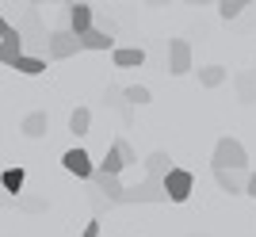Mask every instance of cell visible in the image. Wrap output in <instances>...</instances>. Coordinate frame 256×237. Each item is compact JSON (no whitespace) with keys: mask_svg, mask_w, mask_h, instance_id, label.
<instances>
[{"mask_svg":"<svg viewBox=\"0 0 256 237\" xmlns=\"http://www.w3.org/2000/svg\"><path fill=\"white\" fill-rule=\"evenodd\" d=\"M122 203H168V195H164V172H150L146 168V180L126 188Z\"/></svg>","mask_w":256,"mask_h":237,"instance_id":"6da1fadb","label":"cell"},{"mask_svg":"<svg viewBox=\"0 0 256 237\" xmlns=\"http://www.w3.org/2000/svg\"><path fill=\"white\" fill-rule=\"evenodd\" d=\"M210 164L214 168H248V153H245V146L237 138H218Z\"/></svg>","mask_w":256,"mask_h":237,"instance_id":"7a4b0ae2","label":"cell"},{"mask_svg":"<svg viewBox=\"0 0 256 237\" xmlns=\"http://www.w3.org/2000/svg\"><path fill=\"white\" fill-rule=\"evenodd\" d=\"M80 54V42H76V34L69 31V27H54L50 34H46V58H54V62H65V58Z\"/></svg>","mask_w":256,"mask_h":237,"instance_id":"3957f363","label":"cell"},{"mask_svg":"<svg viewBox=\"0 0 256 237\" xmlns=\"http://www.w3.org/2000/svg\"><path fill=\"white\" fill-rule=\"evenodd\" d=\"M195 192V176L188 168H176L172 164L168 172H164V195H168V203H188Z\"/></svg>","mask_w":256,"mask_h":237,"instance_id":"277c9868","label":"cell"},{"mask_svg":"<svg viewBox=\"0 0 256 237\" xmlns=\"http://www.w3.org/2000/svg\"><path fill=\"white\" fill-rule=\"evenodd\" d=\"M168 73L172 76L192 73V42L188 38H172L168 42Z\"/></svg>","mask_w":256,"mask_h":237,"instance_id":"5b68a950","label":"cell"},{"mask_svg":"<svg viewBox=\"0 0 256 237\" xmlns=\"http://www.w3.org/2000/svg\"><path fill=\"white\" fill-rule=\"evenodd\" d=\"M88 184H92V188H96L100 195H107V199H111V203H122V192H126V184L118 180V176H111V172H100V168H92V176H88Z\"/></svg>","mask_w":256,"mask_h":237,"instance_id":"8992f818","label":"cell"},{"mask_svg":"<svg viewBox=\"0 0 256 237\" xmlns=\"http://www.w3.org/2000/svg\"><path fill=\"white\" fill-rule=\"evenodd\" d=\"M62 164H65V172H73L76 180H88V176H92V168H96V164H92V157H88L80 146H76V150H65V153H62Z\"/></svg>","mask_w":256,"mask_h":237,"instance_id":"52a82bcc","label":"cell"},{"mask_svg":"<svg viewBox=\"0 0 256 237\" xmlns=\"http://www.w3.org/2000/svg\"><path fill=\"white\" fill-rule=\"evenodd\" d=\"M214 180H218V188H222V192L241 195V192H245L248 172H245V168H214Z\"/></svg>","mask_w":256,"mask_h":237,"instance_id":"ba28073f","label":"cell"},{"mask_svg":"<svg viewBox=\"0 0 256 237\" xmlns=\"http://www.w3.org/2000/svg\"><path fill=\"white\" fill-rule=\"evenodd\" d=\"M65 12H69V31L73 34H80V31H88L92 27V4L88 0H80V4H65Z\"/></svg>","mask_w":256,"mask_h":237,"instance_id":"9c48e42d","label":"cell"},{"mask_svg":"<svg viewBox=\"0 0 256 237\" xmlns=\"http://www.w3.org/2000/svg\"><path fill=\"white\" fill-rule=\"evenodd\" d=\"M23 54V38L16 27H8V31L0 34V65H16V58Z\"/></svg>","mask_w":256,"mask_h":237,"instance_id":"30bf717a","label":"cell"},{"mask_svg":"<svg viewBox=\"0 0 256 237\" xmlns=\"http://www.w3.org/2000/svg\"><path fill=\"white\" fill-rule=\"evenodd\" d=\"M111 62H115V69H134V65L146 62V50L142 46H111Z\"/></svg>","mask_w":256,"mask_h":237,"instance_id":"8fae6325","label":"cell"},{"mask_svg":"<svg viewBox=\"0 0 256 237\" xmlns=\"http://www.w3.org/2000/svg\"><path fill=\"white\" fill-rule=\"evenodd\" d=\"M76 42H80V50H111V46H115V34L100 31V27H88V31L76 34Z\"/></svg>","mask_w":256,"mask_h":237,"instance_id":"7c38bea8","label":"cell"},{"mask_svg":"<svg viewBox=\"0 0 256 237\" xmlns=\"http://www.w3.org/2000/svg\"><path fill=\"white\" fill-rule=\"evenodd\" d=\"M20 130H23V138H46V130H50V115H46V111H31V115H23Z\"/></svg>","mask_w":256,"mask_h":237,"instance_id":"4fadbf2b","label":"cell"},{"mask_svg":"<svg viewBox=\"0 0 256 237\" xmlns=\"http://www.w3.org/2000/svg\"><path fill=\"white\" fill-rule=\"evenodd\" d=\"M234 84H237V100H241V104H256V69L237 73Z\"/></svg>","mask_w":256,"mask_h":237,"instance_id":"5bb4252c","label":"cell"},{"mask_svg":"<svg viewBox=\"0 0 256 237\" xmlns=\"http://www.w3.org/2000/svg\"><path fill=\"white\" fill-rule=\"evenodd\" d=\"M12 69H16V73H23V76H38V73H46V58H38V54H20Z\"/></svg>","mask_w":256,"mask_h":237,"instance_id":"9a60e30c","label":"cell"},{"mask_svg":"<svg viewBox=\"0 0 256 237\" xmlns=\"http://www.w3.org/2000/svg\"><path fill=\"white\" fill-rule=\"evenodd\" d=\"M23 184H27V172H23V168H4V172H0V192L20 195Z\"/></svg>","mask_w":256,"mask_h":237,"instance_id":"2e32d148","label":"cell"},{"mask_svg":"<svg viewBox=\"0 0 256 237\" xmlns=\"http://www.w3.org/2000/svg\"><path fill=\"white\" fill-rule=\"evenodd\" d=\"M88 130H92V111L73 108V115H69V134H73V138H84Z\"/></svg>","mask_w":256,"mask_h":237,"instance_id":"e0dca14e","label":"cell"},{"mask_svg":"<svg viewBox=\"0 0 256 237\" xmlns=\"http://www.w3.org/2000/svg\"><path fill=\"white\" fill-rule=\"evenodd\" d=\"M122 100L130 108H146V104H153V92L146 84H130V88H122Z\"/></svg>","mask_w":256,"mask_h":237,"instance_id":"ac0fdd59","label":"cell"},{"mask_svg":"<svg viewBox=\"0 0 256 237\" xmlns=\"http://www.w3.org/2000/svg\"><path fill=\"white\" fill-rule=\"evenodd\" d=\"M222 80H226L222 65H203V69H199V84H203V88H218Z\"/></svg>","mask_w":256,"mask_h":237,"instance_id":"d6986e66","label":"cell"},{"mask_svg":"<svg viewBox=\"0 0 256 237\" xmlns=\"http://www.w3.org/2000/svg\"><path fill=\"white\" fill-rule=\"evenodd\" d=\"M96 168H100V172H111V176H118L122 168H126V164H122V153H118L115 146H111V150H107V157L96 164Z\"/></svg>","mask_w":256,"mask_h":237,"instance_id":"ffe728a7","label":"cell"},{"mask_svg":"<svg viewBox=\"0 0 256 237\" xmlns=\"http://www.w3.org/2000/svg\"><path fill=\"white\" fill-rule=\"evenodd\" d=\"M92 27H100V31H107V34H115L118 38V23L107 16V12H92Z\"/></svg>","mask_w":256,"mask_h":237,"instance_id":"44dd1931","label":"cell"},{"mask_svg":"<svg viewBox=\"0 0 256 237\" xmlns=\"http://www.w3.org/2000/svg\"><path fill=\"white\" fill-rule=\"evenodd\" d=\"M111 146H115V150L122 153V164H126V168H130V164H138V153H134V146H130L126 138H115Z\"/></svg>","mask_w":256,"mask_h":237,"instance_id":"7402d4cb","label":"cell"},{"mask_svg":"<svg viewBox=\"0 0 256 237\" xmlns=\"http://www.w3.org/2000/svg\"><path fill=\"white\" fill-rule=\"evenodd\" d=\"M16 206H20V210H31V214H38V210H46V199H34V195H16Z\"/></svg>","mask_w":256,"mask_h":237,"instance_id":"603a6c76","label":"cell"},{"mask_svg":"<svg viewBox=\"0 0 256 237\" xmlns=\"http://www.w3.org/2000/svg\"><path fill=\"white\" fill-rule=\"evenodd\" d=\"M245 195H252V199H256V172H248V180H245Z\"/></svg>","mask_w":256,"mask_h":237,"instance_id":"cb8c5ba5","label":"cell"},{"mask_svg":"<svg viewBox=\"0 0 256 237\" xmlns=\"http://www.w3.org/2000/svg\"><path fill=\"white\" fill-rule=\"evenodd\" d=\"M84 237H100V222H88V226H84Z\"/></svg>","mask_w":256,"mask_h":237,"instance_id":"d4e9b609","label":"cell"},{"mask_svg":"<svg viewBox=\"0 0 256 237\" xmlns=\"http://www.w3.org/2000/svg\"><path fill=\"white\" fill-rule=\"evenodd\" d=\"M8 27H12V20H8V16H4V8H0V34L8 31Z\"/></svg>","mask_w":256,"mask_h":237,"instance_id":"484cf974","label":"cell"},{"mask_svg":"<svg viewBox=\"0 0 256 237\" xmlns=\"http://www.w3.org/2000/svg\"><path fill=\"white\" fill-rule=\"evenodd\" d=\"M31 8H42V4H62V0H27Z\"/></svg>","mask_w":256,"mask_h":237,"instance_id":"4316f807","label":"cell"},{"mask_svg":"<svg viewBox=\"0 0 256 237\" xmlns=\"http://www.w3.org/2000/svg\"><path fill=\"white\" fill-rule=\"evenodd\" d=\"M184 4H192V8H203V4H214V0H184Z\"/></svg>","mask_w":256,"mask_h":237,"instance_id":"83f0119b","label":"cell"},{"mask_svg":"<svg viewBox=\"0 0 256 237\" xmlns=\"http://www.w3.org/2000/svg\"><path fill=\"white\" fill-rule=\"evenodd\" d=\"M146 4H150V8H164V4H168V0H146Z\"/></svg>","mask_w":256,"mask_h":237,"instance_id":"f1b7e54d","label":"cell"},{"mask_svg":"<svg viewBox=\"0 0 256 237\" xmlns=\"http://www.w3.org/2000/svg\"><path fill=\"white\" fill-rule=\"evenodd\" d=\"M62 4H80V0H62Z\"/></svg>","mask_w":256,"mask_h":237,"instance_id":"f546056e","label":"cell"},{"mask_svg":"<svg viewBox=\"0 0 256 237\" xmlns=\"http://www.w3.org/2000/svg\"><path fill=\"white\" fill-rule=\"evenodd\" d=\"M241 4H245V8H248V4H256V0H241Z\"/></svg>","mask_w":256,"mask_h":237,"instance_id":"4dcf8cb0","label":"cell"}]
</instances>
